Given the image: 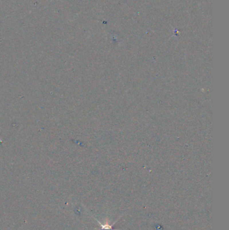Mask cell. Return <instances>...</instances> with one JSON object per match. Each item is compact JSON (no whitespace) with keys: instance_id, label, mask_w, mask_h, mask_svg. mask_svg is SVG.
<instances>
[{"instance_id":"cell-1","label":"cell","mask_w":229,"mask_h":230,"mask_svg":"<svg viewBox=\"0 0 229 230\" xmlns=\"http://www.w3.org/2000/svg\"><path fill=\"white\" fill-rule=\"evenodd\" d=\"M97 221L98 222V223L99 224V225H100V227L102 230H115L113 229L112 227H113V225L116 223V221L113 222L112 225H109L108 221H106L105 223H103V224L101 223L100 221H98V220H97Z\"/></svg>"}]
</instances>
